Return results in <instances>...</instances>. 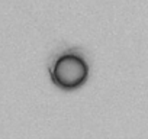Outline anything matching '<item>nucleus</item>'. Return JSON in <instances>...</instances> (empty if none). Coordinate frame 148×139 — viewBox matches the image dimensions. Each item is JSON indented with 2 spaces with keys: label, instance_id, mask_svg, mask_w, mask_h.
<instances>
[{
  "label": "nucleus",
  "instance_id": "obj_1",
  "mask_svg": "<svg viewBox=\"0 0 148 139\" xmlns=\"http://www.w3.org/2000/svg\"><path fill=\"white\" fill-rule=\"evenodd\" d=\"M89 78V65L82 55L65 52L51 67V80L62 90H76Z\"/></svg>",
  "mask_w": 148,
  "mask_h": 139
}]
</instances>
